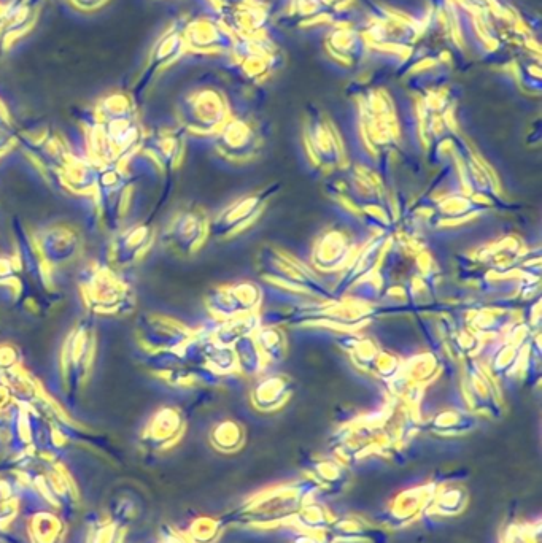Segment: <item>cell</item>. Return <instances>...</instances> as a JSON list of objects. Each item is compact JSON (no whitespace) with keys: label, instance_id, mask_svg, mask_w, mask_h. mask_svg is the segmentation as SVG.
I'll return each instance as SVG.
<instances>
[{"label":"cell","instance_id":"7402d4cb","mask_svg":"<svg viewBox=\"0 0 542 543\" xmlns=\"http://www.w3.org/2000/svg\"><path fill=\"white\" fill-rule=\"evenodd\" d=\"M155 242V231L151 224L139 223L126 231L120 232L112 243V262L117 267L136 264L147 255Z\"/></svg>","mask_w":542,"mask_h":543},{"label":"cell","instance_id":"bcb514c9","mask_svg":"<svg viewBox=\"0 0 542 543\" xmlns=\"http://www.w3.org/2000/svg\"><path fill=\"white\" fill-rule=\"evenodd\" d=\"M290 543H336V540L330 536V532H296L291 537Z\"/></svg>","mask_w":542,"mask_h":543},{"label":"cell","instance_id":"74e56055","mask_svg":"<svg viewBox=\"0 0 542 543\" xmlns=\"http://www.w3.org/2000/svg\"><path fill=\"white\" fill-rule=\"evenodd\" d=\"M233 350L237 359V372L245 377H258L264 367L268 366L260 347L256 345L253 334L237 340L233 345Z\"/></svg>","mask_w":542,"mask_h":543},{"label":"cell","instance_id":"7c38bea8","mask_svg":"<svg viewBox=\"0 0 542 543\" xmlns=\"http://www.w3.org/2000/svg\"><path fill=\"white\" fill-rule=\"evenodd\" d=\"M228 120V102L215 89L193 94L182 108L183 124L193 134H217Z\"/></svg>","mask_w":542,"mask_h":543},{"label":"cell","instance_id":"cb8c5ba5","mask_svg":"<svg viewBox=\"0 0 542 543\" xmlns=\"http://www.w3.org/2000/svg\"><path fill=\"white\" fill-rule=\"evenodd\" d=\"M293 391L295 385L288 375H264L250 391V401L258 412H277L290 401Z\"/></svg>","mask_w":542,"mask_h":543},{"label":"cell","instance_id":"4316f807","mask_svg":"<svg viewBox=\"0 0 542 543\" xmlns=\"http://www.w3.org/2000/svg\"><path fill=\"white\" fill-rule=\"evenodd\" d=\"M97 175H99V169L90 159L69 155L61 169L56 172L55 180L69 193L88 196V194L96 193Z\"/></svg>","mask_w":542,"mask_h":543},{"label":"cell","instance_id":"e575fe53","mask_svg":"<svg viewBox=\"0 0 542 543\" xmlns=\"http://www.w3.org/2000/svg\"><path fill=\"white\" fill-rule=\"evenodd\" d=\"M144 153L161 172H166L175 169L182 159L183 142L177 135H163L144 148Z\"/></svg>","mask_w":542,"mask_h":543},{"label":"cell","instance_id":"3957f363","mask_svg":"<svg viewBox=\"0 0 542 543\" xmlns=\"http://www.w3.org/2000/svg\"><path fill=\"white\" fill-rule=\"evenodd\" d=\"M83 302L94 315L123 316L136 307V294L109 264L91 262L78 277Z\"/></svg>","mask_w":542,"mask_h":543},{"label":"cell","instance_id":"8fae6325","mask_svg":"<svg viewBox=\"0 0 542 543\" xmlns=\"http://www.w3.org/2000/svg\"><path fill=\"white\" fill-rule=\"evenodd\" d=\"M304 143L310 161L318 169L336 170L344 167L345 151L341 137L320 110L307 115Z\"/></svg>","mask_w":542,"mask_h":543},{"label":"cell","instance_id":"b9f144b4","mask_svg":"<svg viewBox=\"0 0 542 543\" xmlns=\"http://www.w3.org/2000/svg\"><path fill=\"white\" fill-rule=\"evenodd\" d=\"M500 543H541V523H511L501 534Z\"/></svg>","mask_w":542,"mask_h":543},{"label":"cell","instance_id":"ba28073f","mask_svg":"<svg viewBox=\"0 0 542 543\" xmlns=\"http://www.w3.org/2000/svg\"><path fill=\"white\" fill-rule=\"evenodd\" d=\"M136 339L150 355H167L185 350L196 332L171 316L147 312L137 320Z\"/></svg>","mask_w":542,"mask_h":543},{"label":"cell","instance_id":"681fc988","mask_svg":"<svg viewBox=\"0 0 542 543\" xmlns=\"http://www.w3.org/2000/svg\"><path fill=\"white\" fill-rule=\"evenodd\" d=\"M4 542V532H0V543Z\"/></svg>","mask_w":542,"mask_h":543},{"label":"cell","instance_id":"277c9868","mask_svg":"<svg viewBox=\"0 0 542 543\" xmlns=\"http://www.w3.org/2000/svg\"><path fill=\"white\" fill-rule=\"evenodd\" d=\"M261 275L271 285L291 293L304 294L320 301H331L334 293L320 280L314 270L307 269L301 261L274 247H264L258 256Z\"/></svg>","mask_w":542,"mask_h":543},{"label":"cell","instance_id":"f6af8a7d","mask_svg":"<svg viewBox=\"0 0 542 543\" xmlns=\"http://www.w3.org/2000/svg\"><path fill=\"white\" fill-rule=\"evenodd\" d=\"M519 78L522 85L530 91H541V69L539 62L523 61L519 69Z\"/></svg>","mask_w":542,"mask_h":543},{"label":"cell","instance_id":"7bdbcfd3","mask_svg":"<svg viewBox=\"0 0 542 543\" xmlns=\"http://www.w3.org/2000/svg\"><path fill=\"white\" fill-rule=\"evenodd\" d=\"M126 529L128 528H124L117 521L107 518V520L94 524L86 543H124Z\"/></svg>","mask_w":542,"mask_h":543},{"label":"cell","instance_id":"c3c4849f","mask_svg":"<svg viewBox=\"0 0 542 543\" xmlns=\"http://www.w3.org/2000/svg\"><path fill=\"white\" fill-rule=\"evenodd\" d=\"M326 2H328V4H330L331 7H333V5H337V7H341V5L347 4L349 0H326Z\"/></svg>","mask_w":542,"mask_h":543},{"label":"cell","instance_id":"9a60e30c","mask_svg":"<svg viewBox=\"0 0 542 543\" xmlns=\"http://www.w3.org/2000/svg\"><path fill=\"white\" fill-rule=\"evenodd\" d=\"M186 431V420L182 410L164 405L151 415L140 434V445L150 453L171 450L182 440Z\"/></svg>","mask_w":542,"mask_h":543},{"label":"cell","instance_id":"30bf717a","mask_svg":"<svg viewBox=\"0 0 542 543\" xmlns=\"http://www.w3.org/2000/svg\"><path fill=\"white\" fill-rule=\"evenodd\" d=\"M461 389L469 412L488 416L492 420H498L503 416V397L500 388L492 374L474 358L463 359Z\"/></svg>","mask_w":542,"mask_h":543},{"label":"cell","instance_id":"83f0119b","mask_svg":"<svg viewBox=\"0 0 542 543\" xmlns=\"http://www.w3.org/2000/svg\"><path fill=\"white\" fill-rule=\"evenodd\" d=\"M468 328L481 339L501 337L514 326L517 321L515 312L503 307H482L469 313Z\"/></svg>","mask_w":542,"mask_h":543},{"label":"cell","instance_id":"60d3db41","mask_svg":"<svg viewBox=\"0 0 542 543\" xmlns=\"http://www.w3.org/2000/svg\"><path fill=\"white\" fill-rule=\"evenodd\" d=\"M225 529L220 518L199 517L188 526L185 534L191 543H217Z\"/></svg>","mask_w":542,"mask_h":543},{"label":"cell","instance_id":"484cf974","mask_svg":"<svg viewBox=\"0 0 542 543\" xmlns=\"http://www.w3.org/2000/svg\"><path fill=\"white\" fill-rule=\"evenodd\" d=\"M310 477L320 486V493L328 496H339L347 490L352 482L349 466H345L336 458H310L306 464Z\"/></svg>","mask_w":542,"mask_h":543},{"label":"cell","instance_id":"836d02e7","mask_svg":"<svg viewBox=\"0 0 542 543\" xmlns=\"http://www.w3.org/2000/svg\"><path fill=\"white\" fill-rule=\"evenodd\" d=\"M245 439H247V432H245L244 426L231 418L218 421L210 429V445L223 455H234L237 451L242 450Z\"/></svg>","mask_w":542,"mask_h":543},{"label":"cell","instance_id":"603a6c76","mask_svg":"<svg viewBox=\"0 0 542 543\" xmlns=\"http://www.w3.org/2000/svg\"><path fill=\"white\" fill-rule=\"evenodd\" d=\"M392 234L376 235L371 242L358 251L357 255L353 256L347 269H345L344 277L339 282L341 291H347L350 286L355 285L361 278L368 277L372 272H376L382 264L385 253L392 245Z\"/></svg>","mask_w":542,"mask_h":543},{"label":"cell","instance_id":"f35d334b","mask_svg":"<svg viewBox=\"0 0 542 543\" xmlns=\"http://www.w3.org/2000/svg\"><path fill=\"white\" fill-rule=\"evenodd\" d=\"M333 520V515H331L330 510L326 509L325 505L309 501L302 505V509L299 510L295 520L291 521V523H295L299 531L328 532Z\"/></svg>","mask_w":542,"mask_h":543},{"label":"cell","instance_id":"1f68e13d","mask_svg":"<svg viewBox=\"0 0 542 543\" xmlns=\"http://www.w3.org/2000/svg\"><path fill=\"white\" fill-rule=\"evenodd\" d=\"M328 48L339 61L353 66L364 58L368 42L364 35L358 34L350 27H337L328 37Z\"/></svg>","mask_w":542,"mask_h":543},{"label":"cell","instance_id":"9c48e42d","mask_svg":"<svg viewBox=\"0 0 542 543\" xmlns=\"http://www.w3.org/2000/svg\"><path fill=\"white\" fill-rule=\"evenodd\" d=\"M279 188V185H272L256 193L245 194L231 202L212 221H209V235L217 239H231L234 235L241 234L245 229L250 228L263 215Z\"/></svg>","mask_w":542,"mask_h":543},{"label":"cell","instance_id":"6da1fadb","mask_svg":"<svg viewBox=\"0 0 542 543\" xmlns=\"http://www.w3.org/2000/svg\"><path fill=\"white\" fill-rule=\"evenodd\" d=\"M18 485L32 491L62 512L77 509L78 490L56 451L28 450L16 453L7 463Z\"/></svg>","mask_w":542,"mask_h":543},{"label":"cell","instance_id":"f1b7e54d","mask_svg":"<svg viewBox=\"0 0 542 543\" xmlns=\"http://www.w3.org/2000/svg\"><path fill=\"white\" fill-rule=\"evenodd\" d=\"M431 434L439 437H460L471 434L477 428V415L466 410L446 409L434 413L423 424Z\"/></svg>","mask_w":542,"mask_h":543},{"label":"cell","instance_id":"4fadbf2b","mask_svg":"<svg viewBox=\"0 0 542 543\" xmlns=\"http://www.w3.org/2000/svg\"><path fill=\"white\" fill-rule=\"evenodd\" d=\"M261 304H263V289L252 282L217 286L210 289L206 297L207 309L221 321L258 313Z\"/></svg>","mask_w":542,"mask_h":543},{"label":"cell","instance_id":"e0dca14e","mask_svg":"<svg viewBox=\"0 0 542 543\" xmlns=\"http://www.w3.org/2000/svg\"><path fill=\"white\" fill-rule=\"evenodd\" d=\"M495 205L485 197L473 196L466 191L447 193L436 202L433 212L430 213V221L436 228H446L455 224L466 223L473 220L481 213L487 212Z\"/></svg>","mask_w":542,"mask_h":543},{"label":"cell","instance_id":"d6a6232c","mask_svg":"<svg viewBox=\"0 0 542 543\" xmlns=\"http://www.w3.org/2000/svg\"><path fill=\"white\" fill-rule=\"evenodd\" d=\"M28 536L31 543H64L66 521L53 512L35 513L28 523Z\"/></svg>","mask_w":542,"mask_h":543},{"label":"cell","instance_id":"d4e9b609","mask_svg":"<svg viewBox=\"0 0 542 543\" xmlns=\"http://www.w3.org/2000/svg\"><path fill=\"white\" fill-rule=\"evenodd\" d=\"M328 532L336 542L388 543L390 540L387 529L379 528L376 524H372L371 521L364 520L358 515L334 518Z\"/></svg>","mask_w":542,"mask_h":543},{"label":"cell","instance_id":"5bb4252c","mask_svg":"<svg viewBox=\"0 0 542 543\" xmlns=\"http://www.w3.org/2000/svg\"><path fill=\"white\" fill-rule=\"evenodd\" d=\"M438 486V482H426L396 494L382 515V528L399 531L422 518L428 512Z\"/></svg>","mask_w":542,"mask_h":543},{"label":"cell","instance_id":"52a82bcc","mask_svg":"<svg viewBox=\"0 0 542 543\" xmlns=\"http://www.w3.org/2000/svg\"><path fill=\"white\" fill-rule=\"evenodd\" d=\"M361 134L369 150L382 153L398 145L395 108L384 91H371L361 102Z\"/></svg>","mask_w":542,"mask_h":543},{"label":"cell","instance_id":"4dcf8cb0","mask_svg":"<svg viewBox=\"0 0 542 543\" xmlns=\"http://www.w3.org/2000/svg\"><path fill=\"white\" fill-rule=\"evenodd\" d=\"M469 504V494L465 486L455 483H439L438 490L434 493L433 501L426 515L430 517L455 518L465 512Z\"/></svg>","mask_w":542,"mask_h":543},{"label":"cell","instance_id":"7a4b0ae2","mask_svg":"<svg viewBox=\"0 0 542 543\" xmlns=\"http://www.w3.org/2000/svg\"><path fill=\"white\" fill-rule=\"evenodd\" d=\"M320 493V486L314 478H302L295 482L271 486L250 497L239 509L229 512L220 520L229 526H260L269 528L275 524L291 523L302 505L312 501Z\"/></svg>","mask_w":542,"mask_h":543},{"label":"cell","instance_id":"8d00e7d4","mask_svg":"<svg viewBox=\"0 0 542 543\" xmlns=\"http://www.w3.org/2000/svg\"><path fill=\"white\" fill-rule=\"evenodd\" d=\"M255 342L260 347L266 362H282L288 353V340L285 332L277 324H261L256 329Z\"/></svg>","mask_w":542,"mask_h":543},{"label":"cell","instance_id":"f546056e","mask_svg":"<svg viewBox=\"0 0 542 543\" xmlns=\"http://www.w3.org/2000/svg\"><path fill=\"white\" fill-rule=\"evenodd\" d=\"M198 350L202 366L210 370L213 375L223 377V375L237 374V359L233 347L218 343L212 337H207V339L198 337Z\"/></svg>","mask_w":542,"mask_h":543},{"label":"cell","instance_id":"7dc6e473","mask_svg":"<svg viewBox=\"0 0 542 543\" xmlns=\"http://www.w3.org/2000/svg\"><path fill=\"white\" fill-rule=\"evenodd\" d=\"M159 543H191L185 532L177 531L171 524L159 526Z\"/></svg>","mask_w":542,"mask_h":543},{"label":"cell","instance_id":"ac0fdd59","mask_svg":"<svg viewBox=\"0 0 542 543\" xmlns=\"http://www.w3.org/2000/svg\"><path fill=\"white\" fill-rule=\"evenodd\" d=\"M35 247L48 267H58L74 261L80 253L82 239L69 224H53L34 237Z\"/></svg>","mask_w":542,"mask_h":543},{"label":"cell","instance_id":"2e32d148","mask_svg":"<svg viewBox=\"0 0 542 543\" xmlns=\"http://www.w3.org/2000/svg\"><path fill=\"white\" fill-rule=\"evenodd\" d=\"M355 253V242L352 235L344 229H326L318 235L312 250V262L318 272H342L352 262Z\"/></svg>","mask_w":542,"mask_h":543},{"label":"cell","instance_id":"d590c367","mask_svg":"<svg viewBox=\"0 0 542 543\" xmlns=\"http://www.w3.org/2000/svg\"><path fill=\"white\" fill-rule=\"evenodd\" d=\"M261 318L258 313H250V315L236 316L229 320L221 321L220 328L213 332L212 339L218 343L233 347L237 340L255 334L256 329L261 326Z\"/></svg>","mask_w":542,"mask_h":543},{"label":"cell","instance_id":"8992f818","mask_svg":"<svg viewBox=\"0 0 542 543\" xmlns=\"http://www.w3.org/2000/svg\"><path fill=\"white\" fill-rule=\"evenodd\" d=\"M134 175L129 170L126 158L99 169L96 196L99 213L105 226L113 231L128 212Z\"/></svg>","mask_w":542,"mask_h":543},{"label":"cell","instance_id":"44dd1931","mask_svg":"<svg viewBox=\"0 0 542 543\" xmlns=\"http://www.w3.org/2000/svg\"><path fill=\"white\" fill-rule=\"evenodd\" d=\"M441 370V359L434 353H420V355L412 356L407 361H403L399 374L388 383L392 396L399 399L407 389L414 386L426 388L439 377Z\"/></svg>","mask_w":542,"mask_h":543},{"label":"cell","instance_id":"ffe728a7","mask_svg":"<svg viewBox=\"0 0 542 543\" xmlns=\"http://www.w3.org/2000/svg\"><path fill=\"white\" fill-rule=\"evenodd\" d=\"M261 139L252 124L229 118L217 132V148L221 156L233 162H247L260 150Z\"/></svg>","mask_w":542,"mask_h":543},{"label":"cell","instance_id":"ee69618b","mask_svg":"<svg viewBox=\"0 0 542 543\" xmlns=\"http://www.w3.org/2000/svg\"><path fill=\"white\" fill-rule=\"evenodd\" d=\"M331 5L326 0H293V10L301 20L314 21L325 18Z\"/></svg>","mask_w":542,"mask_h":543},{"label":"cell","instance_id":"ab89813d","mask_svg":"<svg viewBox=\"0 0 542 543\" xmlns=\"http://www.w3.org/2000/svg\"><path fill=\"white\" fill-rule=\"evenodd\" d=\"M20 512V485L0 478V532H7Z\"/></svg>","mask_w":542,"mask_h":543},{"label":"cell","instance_id":"5b68a950","mask_svg":"<svg viewBox=\"0 0 542 543\" xmlns=\"http://www.w3.org/2000/svg\"><path fill=\"white\" fill-rule=\"evenodd\" d=\"M96 356V332L90 321H78L67 334L59 356L62 385L70 401H75L90 380Z\"/></svg>","mask_w":542,"mask_h":543},{"label":"cell","instance_id":"d6986e66","mask_svg":"<svg viewBox=\"0 0 542 543\" xmlns=\"http://www.w3.org/2000/svg\"><path fill=\"white\" fill-rule=\"evenodd\" d=\"M209 235V220L201 208H186L175 215L167 228L169 245L182 255H193Z\"/></svg>","mask_w":542,"mask_h":543}]
</instances>
